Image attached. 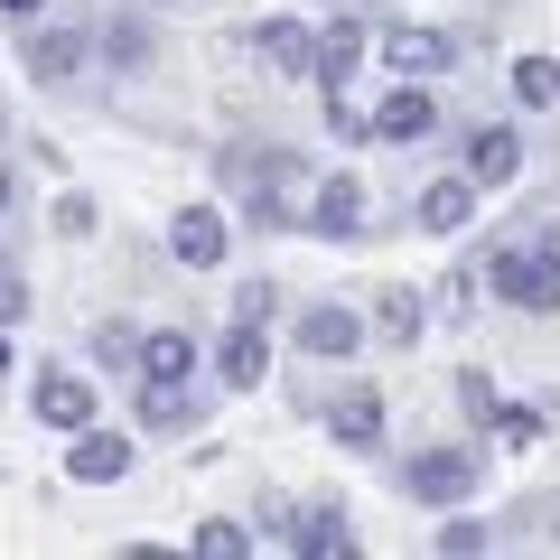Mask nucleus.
<instances>
[{"label":"nucleus","mask_w":560,"mask_h":560,"mask_svg":"<svg viewBox=\"0 0 560 560\" xmlns=\"http://www.w3.org/2000/svg\"><path fill=\"white\" fill-rule=\"evenodd\" d=\"M486 280H495V300L551 318L560 308V224L551 215H514L495 243H486Z\"/></svg>","instance_id":"1"},{"label":"nucleus","mask_w":560,"mask_h":560,"mask_svg":"<svg viewBox=\"0 0 560 560\" xmlns=\"http://www.w3.org/2000/svg\"><path fill=\"white\" fill-rule=\"evenodd\" d=\"M224 187L243 197L253 224H300V206H308V178L290 150H224Z\"/></svg>","instance_id":"2"},{"label":"nucleus","mask_w":560,"mask_h":560,"mask_svg":"<svg viewBox=\"0 0 560 560\" xmlns=\"http://www.w3.org/2000/svg\"><path fill=\"white\" fill-rule=\"evenodd\" d=\"M477 477H486V448H411V467H401V495H420V504H458V495H477Z\"/></svg>","instance_id":"3"},{"label":"nucleus","mask_w":560,"mask_h":560,"mask_svg":"<svg viewBox=\"0 0 560 560\" xmlns=\"http://www.w3.org/2000/svg\"><path fill=\"white\" fill-rule=\"evenodd\" d=\"M300 234H327V243H346V234H364V187L346 178H318L308 187V206H300Z\"/></svg>","instance_id":"4"},{"label":"nucleus","mask_w":560,"mask_h":560,"mask_svg":"<svg viewBox=\"0 0 560 560\" xmlns=\"http://www.w3.org/2000/svg\"><path fill=\"white\" fill-rule=\"evenodd\" d=\"M261 374H271V337H261V318H234L215 346V383L224 393H261Z\"/></svg>","instance_id":"5"},{"label":"nucleus","mask_w":560,"mask_h":560,"mask_svg":"<svg viewBox=\"0 0 560 560\" xmlns=\"http://www.w3.org/2000/svg\"><path fill=\"white\" fill-rule=\"evenodd\" d=\"M66 477H75V486H121V477H131V440L84 420V430H75V448H66Z\"/></svg>","instance_id":"6"},{"label":"nucleus","mask_w":560,"mask_h":560,"mask_svg":"<svg viewBox=\"0 0 560 560\" xmlns=\"http://www.w3.org/2000/svg\"><path fill=\"white\" fill-rule=\"evenodd\" d=\"M253 47L280 66V75H300V84H318V75H327V47L308 38L300 20H261V28H253Z\"/></svg>","instance_id":"7"},{"label":"nucleus","mask_w":560,"mask_h":560,"mask_svg":"<svg viewBox=\"0 0 560 560\" xmlns=\"http://www.w3.org/2000/svg\"><path fill=\"white\" fill-rule=\"evenodd\" d=\"M420 131H440V103H430V84L401 75L393 94L374 103V140H420Z\"/></svg>","instance_id":"8"},{"label":"nucleus","mask_w":560,"mask_h":560,"mask_svg":"<svg viewBox=\"0 0 560 560\" xmlns=\"http://www.w3.org/2000/svg\"><path fill=\"white\" fill-rule=\"evenodd\" d=\"M168 253H178L187 271H215L224 261V215L215 206H178V215H168Z\"/></svg>","instance_id":"9"},{"label":"nucleus","mask_w":560,"mask_h":560,"mask_svg":"<svg viewBox=\"0 0 560 560\" xmlns=\"http://www.w3.org/2000/svg\"><path fill=\"white\" fill-rule=\"evenodd\" d=\"M327 430H337V448H383V393L374 383H346L327 401Z\"/></svg>","instance_id":"10"},{"label":"nucleus","mask_w":560,"mask_h":560,"mask_svg":"<svg viewBox=\"0 0 560 560\" xmlns=\"http://www.w3.org/2000/svg\"><path fill=\"white\" fill-rule=\"evenodd\" d=\"M467 178L477 187H514L523 178V131H504V121L495 131H467Z\"/></svg>","instance_id":"11"},{"label":"nucleus","mask_w":560,"mask_h":560,"mask_svg":"<svg viewBox=\"0 0 560 560\" xmlns=\"http://www.w3.org/2000/svg\"><path fill=\"white\" fill-rule=\"evenodd\" d=\"M20 57H28V75H38V84H66V75H75V57H84V38H75V28L20 20Z\"/></svg>","instance_id":"12"},{"label":"nucleus","mask_w":560,"mask_h":560,"mask_svg":"<svg viewBox=\"0 0 560 560\" xmlns=\"http://www.w3.org/2000/svg\"><path fill=\"white\" fill-rule=\"evenodd\" d=\"M280 541H290V551H355V533H346V504H300V514L280 523Z\"/></svg>","instance_id":"13"},{"label":"nucleus","mask_w":560,"mask_h":560,"mask_svg":"<svg viewBox=\"0 0 560 560\" xmlns=\"http://www.w3.org/2000/svg\"><path fill=\"white\" fill-rule=\"evenodd\" d=\"M383 66H393V75H420V84H430V75L448 66V38H440V28H383Z\"/></svg>","instance_id":"14"},{"label":"nucleus","mask_w":560,"mask_h":560,"mask_svg":"<svg viewBox=\"0 0 560 560\" xmlns=\"http://www.w3.org/2000/svg\"><path fill=\"white\" fill-rule=\"evenodd\" d=\"M140 420H150V430H197V393H187V374H140Z\"/></svg>","instance_id":"15"},{"label":"nucleus","mask_w":560,"mask_h":560,"mask_svg":"<svg viewBox=\"0 0 560 560\" xmlns=\"http://www.w3.org/2000/svg\"><path fill=\"white\" fill-rule=\"evenodd\" d=\"M38 420L47 430H84L94 420V383L84 374H38Z\"/></svg>","instance_id":"16"},{"label":"nucleus","mask_w":560,"mask_h":560,"mask_svg":"<svg viewBox=\"0 0 560 560\" xmlns=\"http://www.w3.org/2000/svg\"><path fill=\"white\" fill-rule=\"evenodd\" d=\"M467 215H477V178L420 187V224H430V234H467Z\"/></svg>","instance_id":"17"},{"label":"nucleus","mask_w":560,"mask_h":560,"mask_svg":"<svg viewBox=\"0 0 560 560\" xmlns=\"http://www.w3.org/2000/svg\"><path fill=\"white\" fill-rule=\"evenodd\" d=\"M355 337H364L355 308H308V318H300V346H308V355H355Z\"/></svg>","instance_id":"18"},{"label":"nucleus","mask_w":560,"mask_h":560,"mask_svg":"<svg viewBox=\"0 0 560 560\" xmlns=\"http://www.w3.org/2000/svg\"><path fill=\"white\" fill-rule=\"evenodd\" d=\"M131 374H197V346H187V337H140Z\"/></svg>","instance_id":"19"},{"label":"nucleus","mask_w":560,"mask_h":560,"mask_svg":"<svg viewBox=\"0 0 560 560\" xmlns=\"http://www.w3.org/2000/svg\"><path fill=\"white\" fill-rule=\"evenodd\" d=\"M187 551H206V560H243V551H253V533H243V523H197V533H187Z\"/></svg>","instance_id":"20"},{"label":"nucleus","mask_w":560,"mask_h":560,"mask_svg":"<svg viewBox=\"0 0 560 560\" xmlns=\"http://www.w3.org/2000/svg\"><path fill=\"white\" fill-rule=\"evenodd\" d=\"M318 47H327V75H318V84H346V75H355V57H364V28H355V20H337Z\"/></svg>","instance_id":"21"},{"label":"nucleus","mask_w":560,"mask_h":560,"mask_svg":"<svg viewBox=\"0 0 560 560\" xmlns=\"http://www.w3.org/2000/svg\"><path fill=\"white\" fill-rule=\"evenodd\" d=\"M374 327H383V337H393V346H411V337H420V300H411V290H383Z\"/></svg>","instance_id":"22"},{"label":"nucleus","mask_w":560,"mask_h":560,"mask_svg":"<svg viewBox=\"0 0 560 560\" xmlns=\"http://www.w3.org/2000/svg\"><path fill=\"white\" fill-rule=\"evenodd\" d=\"M514 94L533 103V113H541V103H560V66H551V57H523V66H514Z\"/></svg>","instance_id":"23"},{"label":"nucleus","mask_w":560,"mask_h":560,"mask_svg":"<svg viewBox=\"0 0 560 560\" xmlns=\"http://www.w3.org/2000/svg\"><path fill=\"white\" fill-rule=\"evenodd\" d=\"M504 448H541V411H514V401H495V420H486Z\"/></svg>","instance_id":"24"},{"label":"nucleus","mask_w":560,"mask_h":560,"mask_svg":"<svg viewBox=\"0 0 560 560\" xmlns=\"http://www.w3.org/2000/svg\"><path fill=\"white\" fill-rule=\"evenodd\" d=\"M94 355H103V364H140V337H131V327H113V318H103V327H94Z\"/></svg>","instance_id":"25"},{"label":"nucleus","mask_w":560,"mask_h":560,"mask_svg":"<svg viewBox=\"0 0 560 560\" xmlns=\"http://www.w3.org/2000/svg\"><path fill=\"white\" fill-rule=\"evenodd\" d=\"M271 300H280L271 280H243V290H234V318H261V327H271Z\"/></svg>","instance_id":"26"},{"label":"nucleus","mask_w":560,"mask_h":560,"mask_svg":"<svg viewBox=\"0 0 560 560\" xmlns=\"http://www.w3.org/2000/svg\"><path fill=\"white\" fill-rule=\"evenodd\" d=\"M458 401H467V411H477V420H495V401H504V393H495V383H486V374H458Z\"/></svg>","instance_id":"27"},{"label":"nucleus","mask_w":560,"mask_h":560,"mask_svg":"<svg viewBox=\"0 0 560 560\" xmlns=\"http://www.w3.org/2000/svg\"><path fill=\"white\" fill-rule=\"evenodd\" d=\"M440 551H448V560H467V551H486V523H448V533H440Z\"/></svg>","instance_id":"28"},{"label":"nucleus","mask_w":560,"mask_h":560,"mask_svg":"<svg viewBox=\"0 0 560 560\" xmlns=\"http://www.w3.org/2000/svg\"><path fill=\"white\" fill-rule=\"evenodd\" d=\"M20 308H28V300H20V271H10V261H0V327L20 318Z\"/></svg>","instance_id":"29"},{"label":"nucleus","mask_w":560,"mask_h":560,"mask_svg":"<svg viewBox=\"0 0 560 560\" xmlns=\"http://www.w3.org/2000/svg\"><path fill=\"white\" fill-rule=\"evenodd\" d=\"M47 0H0V20H38Z\"/></svg>","instance_id":"30"},{"label":"nucleus","mask_w":560,"mask_h":560,"mask_svg":"<svg viewBox=\"0 0 560 560\" xmlns=\"http://www.w3.org/2000/svg\"><path fill=\"white\" fill-rule=\"evenodd\" d=\"M0 215H10V168H0Z\"/></svg>","instance_id":"31"},{"label":"nucleus","mask_w":560,"mask_h":560,"mask_svg":"<svg viewBox=\"0 0 560 560\" xmlns=\"http://www.w3.org/2000/svg\"><path fill=\"white\" fill-rule=\"evenodd\" d=\"M0 374H10V337H0Z\"/></svg>","instance_id":"32"}]
</instances>
